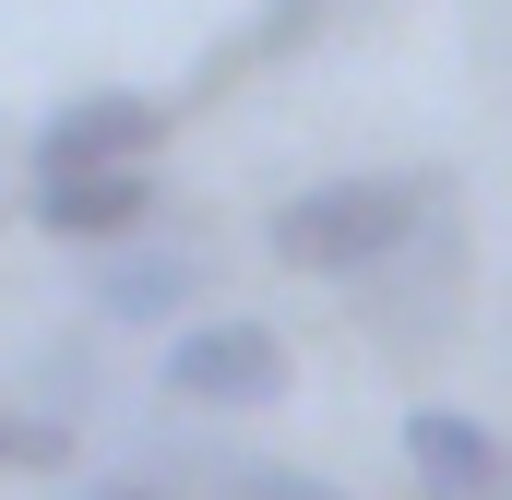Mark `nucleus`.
Returning a JSON list of instances; mask_svg holds the SVG:
<instances>
[{"label": "nucleus", "instance_id": "obj_8", "mask_svg": "<svg viewBox=\"0 0 512 500\" xmlns=\"http://www.w3.org/2000/svg\"><path fill=\"white\" fill-rule=\"evenodd\" d=\"M72 465V429L60 417H12L0 405V477H60Z\"/></svg>", "mask_w": 512, "mask_h": 500}, {"label": "nucleus", "instance_id": "obj_4", "mask_svg": "<svg viewBox=\"0 0 512 500\" xmlns=\"http://www.w3.org/2000/svg\"><path fill=\"white\" fill-rule=\"evenodd\" d=\"M405 477H417V500H512V441L465 405H417L405 417Z\"/></svg>", "mask_w": 512, "mask_h": 500}, {"label": "nucleus", "instance_id": "obj_9", "mask_svg": "<svg viewBox=\"0 0 512 500\" xmlns=\"http://www.w3.org/2000/svg\"><path fill=\"white\" fill-rule=\"evenodd\" d=\"M215 500H346V489L310 465H215Z\"/></svg>", "mask_w": 512, "mask_h": 500}, {"label": "nucleus", "instance_id": "obj_3", "mask_svg": "<svg viewBox=\"0 0 512 500\" xmlns=\"http://www.w3.org/2000/svg\"><path fill=\"white\" fill-rule=\"evenodd\" d=\"M167 143V96H143V84H84V96H60L48 120H36V179H120Z\"/></svg>", "mask_w": 512, "mask_h": 500}, {"label": "nucleus", "instance_id": "obj_7", "mask_svg": "<svg viewBox=\"0 0 512 500\" xmlns=\"http://www.w3.org/2000/svg\"><path fill=\"white\" fill-rule=\"evenodd\" d=\"M334 12H346V0H262L251 24L215 48V72H203V84H239V72H262V60H298V48H310Z\"/></svg>", "mask_w": 512, "mask_h": 500}, {"label": "nucleus", "instance_id": "obj_5", "mask_svg": "<svg viewBox=\"0 0 512 500\" xmlns=\"http://www.w3.org/2000/svg\"><path fill=\"white\" fill-rule=\"evenodd\" d=\"M36 227L72 250H131L155 227V167H120V179H36Z\"/></svg>", "mask_w": 512, "mask_h": 500}, {"label": "nucleus", "instance_id": "obj_10", "mask_svg": "<svg viewBox=\"0 0 512 500\" xmlns=\"http://www.w3.org/2000/svg\"><path fill=\"white\" fill-rule=\"evenodd\" d=\"M84 500H179L167 477H84Z\"/></svg>", "mask_w": 512, "mask_h": 500}, {"label": "nucleus", "instance_id": "obj_2", "mask_svg": "<svg viewBox=\"0 0 512 500\" xmlns=\"http://www.w3.org/2000/svg\"><path fill=\"white\" fill-rule=\"evenodd\" d=\"M155 381L179 393V405H215V417H251V405H274L286 381H298V358H286V334L274 322H179L167 334V358H155Z\"/></svg>", "mask_w": 512, "mask_h": 500}, {"label": "nucleus", "instance_id": "obj_6", "mask_svg": "<svg viewBox=\"0 0 512 500\" xmlns=\"http://www.w3.org/2000/svg\"><path fill=\"white\" fill-rule=\"evenodd\" d=\"M203 298V250H108L96 262V310L108 322H179Z\"/></svg>", "mask_w": 512, "mask_h": 500}, {"label": "nucleus", "instance_id": "obj_1", "mask_svg": "<svg viewBox=\"0 0 512 500\" xmlns=\"http://www.w3.org/2000/svg\"><path fill=\"white\" fill-rule=\"evenodd\" d=\"M441 215H453V191H441V179H417V167H358V179H310V191H286V203H274V227H262V250H274L286 274L382 286V274L429 239Z\"/></svg>", "mask_w": 512, "mask_h": 500}]
</instances>
